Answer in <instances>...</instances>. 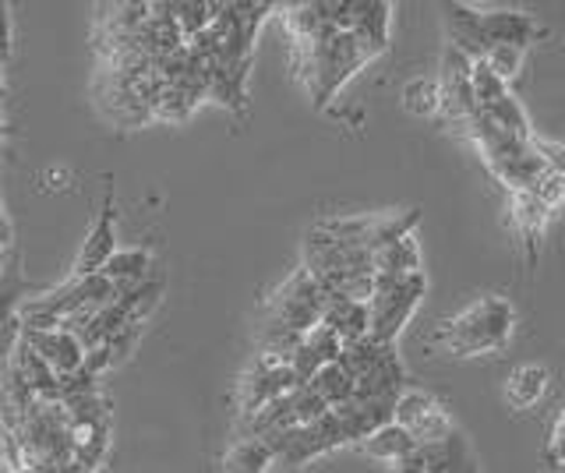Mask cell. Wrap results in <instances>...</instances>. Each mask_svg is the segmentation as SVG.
Wrapping results in <instances>:
<instances>
[{"label": "cell", "mask_w": 565, "mask_h": 473, "mask_svg": "<svg viewBox=\"0 0 565 473\" xmlns=\"http://www.w3.org/2000/svg\"><path fill=\"white\" fill-rule=\"evenodd\" d=\"M364 64H371V61L361 50V43L353 40V32H329V36L318 40V43L294 46L297 78L308 89V96L318 110L329 107V103L335 99V93H340Z\"/></svg>", "instance_id": "2"}, {"label": "cell", "mask_w": 565, "mask_h": 473, "mask_svg": "<svg viewBox=\"0 0 565 473\" xmlns=\"http://www.w3.org/2000/svg\"><path fill=\"white\" fill-rule=\"evenodd\" d=\"M0 131H4V120H0Z\"/></svg>", "instance_id": "35"}, {"label": "cell", "mask_w": 565, "mask_h": 473, "mask_svg": "<svg viewBox=\"0 0 565 473\" xmlns=\"http://www.w3.org/2000/svg\"><path fill=\"white\" fill-rule=\"evenodd\" d=\"M470 85H473V103H477V110H481V114H488L494 103L509 96V85L491 72L488 61H473Z\"/></svg>", "instance_id": "24"}, {"label": "cell", "mask_w": 565, "mask_h": 473, "mask_svg": "<svg viewBox=\"0 0 565 473\" xmlns=\"http://www.w3.org/2000/svg\"><path fill=\"white\" fill-rule=\"evenodd\" d=\"M297 375L290 364H282L269 354H258L255 367L241 378V393H237V402H241V417L244 413H255L262 407H269V402L290 396L297 389Z\"/></svg>", "instance_id": "7"}, {"label": "cell", "mask_w": 565, "mask_h": 473, "mask_svg": "<svg viewBox=\"0 0 565 473\" xmlns=\"http://www.w3.org/2000/svg\"><path fill=\"white\" fill-rule=\"evenodd\" d=\"M512 332H516V308H512L505 297L488 293L441 322L435 329L431 343L452 357H481V354H499V350H505Z\"/></svg>", "instance_id": "1"}, {"label": "cell", "mask_w": 565, "mask_h": 473, "mask_svg": "<svg viewBox=\"0 0 565 473\" xmlns=\"http://www.w3.org/2000/svg\"><path fill=\"white\" fill-rule=\"evenodd\" d=\"M420 223V208H406V213H367V216H332V219H322L318 226L335 237L340 244L353 251H367V255H379L388 248V244H396L399 237L414 234V226Z\"/></svg>", "instance_id": "4"}, {"label": "cell", "mask_w": 565, "mask_h": 473, "mask_svg": "<svg viewBox=\"0 0 565 473\" xmlns=\"http://www.w3.org/2000/svg\"><path fill=\"white\" fill-rule=\"evenodd\" d=\"M305 346L311 350V354L318 357V361H322V364H335V361H340L343 357V340L340 336H335V332L329 329V325H315L311 332H308V336H305Z\"/></svg>", "instance_id": "27"}, {"label": "cell", "mask_w": 565, "mask_h": 473, "mask_svg": "<svg viewBox=\"0 0 565 473\" xmlns=\"http://www.w3.org/2000/svg\"><path fill=\"white\" fill-rule=\"evenodd\" d=\"M399 99H403V110L414 114V117H435V114H441V85L431 75H417V78L406 82Z\"/></svg>", "instance_id": "21"}, {"label": "cell", "mask_w": 565, "mask_h": 473, "mask_svg": "<svg viewBox=\"0 0 565 473\" xmlns=\"http://www.w3.org/2000/svg\"><path fill=\"white\" fill-rule=\"evenodd\" d=\"M428 293V279L417 276H375V293H371V340L396 343L399 332L411 325L414 311Z\"/></svg>", "instance_id": "3"}, {"label": "cell", "mask_w": 565, "mask_h": 473, "mask_svg": "<svg viewBox=\"0 0 565 473\" xmlns=\"http://www.w3.org/2000/svg\"><path fill=\"white\" fill-rule=\"evenodd\" d=\"M544 36V25L534 19V14L526 11H509V8H499V11H484V40H488V50L491 46H520L526 50L534 40Z\"/></svg>", "instance_id": "12"}, {"label": "cell", "mask_w": 565, "mask_h": 473, "mask_svg": "<svg viewBox=\"0 0 565 473\" xmlns=\"http://www.w3.org/2000/svg\"><path fill=\"white\" fill-rule=\"evenodd\" d=\"M547 208L534 191H520V195H512V219H516V230L523 237V244L530 248V258H534L537 244L544 237V226H547Z\"/></svg>", "instance_id": "17"}, {"label": "cell", "mask_w": 565, "mask_h": 473, "mask_svg": "<svg viewBox=\"0 0 565 473\" xmlns=\"http://www.w3.org/2000/svg\"><path fill=\"white\" fill-rule=\"evenodd\" d=\"M276 466V452L262 438H237L223 455L226 473H269Z\"/></svg>", "instance_id": "18"}, {"label": "cell", "mask_w": 565, "mask_h": 473, "mask_svg": "<svg viewBox=\"0 0 565 473\" xmlns=\"http://www.w3.org/2000/svg\"><path fill=\"white\" fill-rule=\"evenodd\" d=\"M322 325H329L343 343H358L371 336V311L364 301H350V297H329L322 311Z\"/></svg>", "instance_id": "14"}, {"label": "cell", "mask_w": 565, "mask_h": 473, "mask_svg": "<svg viewBox=\"0 0 565 473\" xmlns=\"http://www.w3.org/2000/svg\"><path fill=\"white\" fill-rule=\"evenodd\" d=\"M544 463L552 470H562L565 466V410L558 413L552 434H547V445H544Z\"/></svg>", "instance_id": "31"}, {"label": "cell", "mask_w": 565, "mask_h": 473, "mask_svg": "<svg viewBox=\"0 0 565 473\" xmlns=\"http://www.w3.org/2000/svg\"><path fill=\"white\" fill-rule=\"evenodd\" d=\"M149 269H152V255L146 248H128V251H117L110 261H106L103 276L110 279L117 290H128V287L146 283Z\"/></svg>", "instance_id": "19"}, {"label": "cell", "mask_w": 565, "mask_h": 473, "mask_svg": "<svg viewBox=\"0 0 565 473\" xmlns=\"http://www.w3.org/2000/svg\"><path fill=\"white\" fill-rule=\"evenodd\" d=\"M473 61L459 54L456 46L446 43L441 50V72H438V85H441V114L449 117V125H459V131H470V125L477 120V103H473Z\"/></svg>", "instance_id": "6"}, {"label": "cell", "mask_w": 565, "mask_h": 473, "mask_svg": "<svg viewBox=\"0 0 565 473\" xmlns=\"http://www.w3.org/2000/svg\"><path fill=\"white\" fill-rule=\"evenodd\" d=\"M417 272H424V269H420V244L414 234L388 244L375 261V276H417Z\"/></svg>", "instance_id": "20"}, {"label": "cell", "mask_w": 565, "mask_h": 473, "mask_svg": "<svg viewBox=\"0 0 565 473\" xmlns=\"http://www.w3.org/2000/svg\"><path fill=\"white\" fill-rule=\"evenodd\" d=\"M22 340L40 354L57 375H78L85 372V346L75 332L67 329H43V332H29L22 329Z\"/></svg>", "instance_id": "10"}, {"label": "cell", "mask_w": 565, "mask_h": 473, "mask_svg": "<svg viewBox=\"0 0 565 473\" xmlns=\"http://www.w3.org/2000/svg\"><path fill=\"white\" fill-rule=\"evenodd\" d=\"M446 25H449V46L470 61L488 57V40H484V11L473 4H446Z\"/></svg>", "instance_id": "13"}, {"label": "cell", "mask_w": 565, "mask_h": 473, "mask_svg": "<svg viewBox=\"0 0 565 473\" xmlns=\"http://www.w3.org/2000/svg\"><path fill=\"white\" fill-rule=\"evenodd\" d=\"M523 54H526V50H520V46H491L484 61L491 64V72H494V75H499V78L509 85L512 78L520 75V67H523Z\"/></svg>", "instance_id": "29"}, {"label": "cell", "mask_w": 565, "mask_h": 473, "mask_svg": "<svg viewBox=\"0 0 565 473\" xmlns=\"http://www.w3.org/2000/svg\"><path fill=\"white\" fill-rule=\"evenodd\" d=\"M11 54V14H8V4H0V64L8 61Z\"/></svg>", "instance_id": "33"}, {"label": "cell", "mask_w": 565, "mask_h": 473, "mask_svg": "<svg viewBox=\"0 0 565 473\" xmlns=\"http://www.w3.org/2000/svg\"><path fill=\"white\" fill-rule=\"evenodd\" d=\"M534 195L547 205V208H558L565 202V178H558V173H544L541 184L534 187Z\"/></svg>", "instance_id": "32"}, {"label": "cell", "mask_w": 565, "mask_h": 473, "mask_svg": "<svg viewBox=\"0 0 565 473\" xmlns=\"http://www.w3.org/2000/svg\"><path fill=\"white\" fill-rule=\"evenodd\" d=\"M194 107H199V99H194L191 93H184L181 85H167L163 96L156 99V120H170V125H177V120H188L194 114Z\"/></svg>", "instance_id": "26"}, {"label": "cell", "mask_w": 565, "mask_h": 473, "mask_svg": "<svg viewBox=\"0 0 565 473\" xmlns=\"http://www.w3.org/2000/svg\"><path fill=\"white\" fill-rule=\"evenodd\" d=\"M173 8V19L181 25L184 40L191 43L194 36H202V32L220 19V8L223 4H205V0H191V4H170Z\"/></svg>", "instance_id": "25"}, {"label": "cell", "mask_w": 565, "mask_h": 473, "mask_svg": "<svg viewBox=\"0 0 565 473\" xmlns=\"http://www.w3.org/2000/svg\"><path fill=\"white\" fill-rule=\"evenodd\" d=\"M534 149L544 160L547 173H558V178H565V142H552V138L534 135Z\"/></svg>", "instance_id": "30"}, {"label": "cell", "mask_w": 565, "mask_h": 473, "mask_svg": "<svg viewBox=\"0 0 565 473\" xmlns=\"http://www.w3.org/2000/svg\"><path fill=\"white\" fill-rule=\"evenodd\" d=\"M0 96H4V82H0Z\"/></svg>", "instance_id": "34"}, {"label": "cell", "mask_w": 565, "mask_h": 473, "mask_svg": "<svg viewBox=\"0 0 565 473\" xmlns=\"http://www.w3.org/2000/svg\"><path fill=\"white\" fill-rule=\"evenodd\" d=\"M326 301L329 297L322 293V287H318L308 276V269L300 266L290 279H282V287L269 297V308L265 311H269V322L308 336L315 325H322Z\"/></svg>", "instance_id": "5"}, {"label": "cell", "mask_w": 565, "mask_h": 473, "mask_svg": "<svg viewBox=\"0 0 565 473\" xmlns=\"http://www.w3.org/2000/svg\"><path fill=\"white\" fill-rule=\"evenodd\" d=\"M396 424H403L406 431L414 434L417 445H435L441 438H449L452 428V417L438 407V402L420 393V389H406L396 402Z\"/></svg>", "instance_id": "8"}, {"label": "cell", "mask_w": 565, "mask_h": 473, "mask_svg": "<svg viewBox=\"0 0 565 473\" xmlns=\"http://www.w3.org/2000/svg\"><path fill=\"white\" fill-rule=\"evenodd\" d=\"M488 117H491V125L499 128L502 135H509V138H516V142H530L534 138V128H530V117H526V110L520 107V99L516 96H505V99H499L494 107L488 110Z\"/></svg>", "instance_id": "22"}, {"label": "cell", "mask_w": 565, "mask_h": 473, "mask_svg": "<svg viewBox=\"0 0 565 473\" xmlns=\"http://www.w3.org/2000/svg\"><path fill=\"white\" fill-rule=\"evenodd\" d=\"M311 389L335 410V407H343V402L353 399V378L347 375V367H343L340 361H335V364H326L322 372L315 375Z\"/></svg>", "instance_id": "23"}, {"label": "cell", "mask_w": 565, "mask_h": 473, "mask_svg": "<svg viewBox=\"0 0 565 473\" xmlns=\"http://www.w3.org/2000/svg\"><path fill=\"white\" fill-rule=\"evenodd\" d=\"M552 389V372L541 364H523L505 381V407L509 410H530Z\"/></svg>", "instance_id": "15"}, {"label": "cell", "mask_w": 565, "mask_h": 473, "mask_svg": "<svg viewBox=\"0 0 565 473\" xmlns=\"http://www.w3.org/2000/svg\"><path fill=\"white\" fill-rule=\"evenodd\" d=\"M367 460H379V463H403V460H411V455L420 449L417 442H414V434L406 431L403 424H385V428H379L371 438H364V442L358 445Z\"/></svg>", "instance_id": "16"}, {"label": "cell", "mask_w": 565, "mask_h": 473, "mask_svg": "<svg viewBox=\"0 0 565 473\" xmlns=\"http://www.w3.org/2000/svg\"><path fill=\"white\" fill-rule=\"evenodd\" d=\"M290 399H294V410H297L300 424H318V420L332 410L329 402L311 389V385H297V389L290 393Z\"/></svg>", "instance_id": "28"}, {"label": "cell", "mask_w": 565, "mask_h": 473, "mask_svg": "<svg viewBox=\"0 0 565 473\" xmlns=\"http://www.w3.org/2000/svg\"><path fill=\"white\" fill-rule=\"evenodd\" d=\"M117 208H114V195H106L103 202V213L96 219V226L88 230L82 251H78V261H75V279H85V276H99L106 269V261L117 255Z\"/></svg>", "instance_id": "9"}, {"label": "cell", "mask_w": 565, "mask_h": 473, "mask_svg": "<svg viewBox=\"0 0 565 473\" xmlns=\"http://www.w3.org/2000/svg\"><path fill=\"white\" fill-rule=\"evenodd\" d=\"M388 29H393V4L388 0H358L353 11V40L361 43L367 61L382 57L388 50Z\"/></svg>", "instance_id": "11"}]
</instances>
